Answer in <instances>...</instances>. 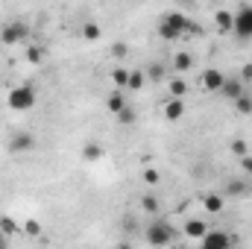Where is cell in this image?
<instances>
[{
	"label": "cell",
	"instance_id": "cell-1",
	"mask_svg": "<svg viewBox=\"0 0 252 249\" xmlns=\"http://www.w3.org/2000/svg\"><path fill=\"white\" fill-rule=\"evenodd\" d=\"M185 30H188V18H185L182 12H167V15L161 18V24H158V35H161L164 41H176V38H182Z\"/></svg>",
	"mask_w": 252,
	"mask_h": 249
},
{
	"label": "cell",
	"instance_id": "cell-2",
	"mask_svg": "<svg viewBox=\"0 0 252 249\" xmlns=\"http://www.w3.org/2000/svg\"><path fill=\"white\" fill-rule=\"evenodd\" d=\"M6 103H9V109L12 112H30L32 106H35V88L32 85H15V88H9V94H6Z\"/></svg>",
	"mask_w": 252,
	"mask_h": 249
},
{
	"label": "cell",
	"instance_id": "cell-3",
	"mask_svg": "<svg viewBox=\"0 0 252 249\" xmlns=\"http://www.w3.org/2000/svg\"><path fill=\"white\" fill-rule=\"evenodd\" d=\"M232 32H235L241 41H250L252 38V3L250 6H241V9L232 15Z\"/></svg>",
	"mask_w": 252,
	"mask_h": 249
},
{
	"label": "cell",
	"instance_id": "cell-4",
	"mask_svg": "<svg viewBox=\"0 0 252 249\" xmlns=\"http://www.w3.org/2000/svg\"><path fill=\"white\" fill-rule=\"evenodd\" d=\"M32 35V30H30V24H24V21H9L3 30H0V41L3 44H21V41H27Z\"/></svg>",
	"mask_w": 252,
	"mask_h": 249
},
{
	"label": "cell",
	"instance_id": "cell-5",
	"mask_svg": "<svg viewBox=\"0 0 252 249\" xmlns=\"http://www.w3.org/2000/svg\"><path fill=\"white\" fill-rule=\"evenodd\" d=\"M147 244H153V247H167V244H173V226L164 223V220L150 223V229H147Z\"/></svg>",
	"mask_w": 252,
	"mask_h": 249
},
{
	"label": "cell",
	"instance_id": "cell-6",
	"mask_svg": "<svg viewBox=\"0 0 252 249\" xmlns=\"http://www.w3.org/2000/svg\"><path fill=\"white\" fill-rule=\"evenodd\" d=\"M32 147H35L32 132H12V135H9V153L21 156V153H30Z\"/></svg>",
	"mask_w": 252,
	"mask_h": 249
},
{
	"label": "cell",
	"instance_id": "cell-7",
	"mask_svg": "<svg viewBox=\"0 0 252 249\" xmlns=\"http://www.w3.org/2000/svg\"><path fill=\"white\" fill-rule=\"evenodd\" d=\"M199 244H202L205 249H226V247H232L235 241H232L226 232H211V229H208V232L199 238Z\"/></svg>",
	"mask_w": 252,
	"mask_h": 249
},
{
	"label": "cell",
	"instance_id": "cell-8",
	"mask_svg": "<svg viewBox=\"0 0 252 249\" xmlns=\"http://www.w3.org/2000/svg\"><path fill=\"white\" fill-rule=\"evenodd\" d=\"M223 79H226V76H223L217 67H208V70H202V79H199V82H202V88H205V91H220Z\"/></svg>",
	"mask_w": 252,
	"mask_h": 249
},
{
	"label": "cell",
	"instance_id": "cell-9",
	"mask_svg": "<svg viewBox=\"0 0 252 249\" xmlns=\"http://www.w3.org/2000/svg\"><path fill=\"white\" fill-rule=\"evenodd\" d=\"M220 94H223V97H229V100H238V97L244 94V79H223Z\"/></svg>",
	"mask_w": 252,
	"mask_h": 249
},
{
	"label": "cell",
	"instance_id": "cell-10",
	"mask_svg": "<svg viewBox=\"0 0 252 249\" xmlns=\"http://www.w3.org/2000/svg\"><path fill=\"white\" fill-rule=\"evenodd\" d=\"M185 115V103H182V97H173L167 106H164V118L167 121H179Z\"/></svg>",
	"mask_w": 252,
	"mask_h": 249
},
{
	"label": "cell",
	"instance_id": "cell-11",
	"mask_svg": "<svg viewBox=\"0 0 252 249\" xmlns=\"http://www.w3.org/2000/svg\"><path fill=\"white\" fill-rule=\"evenodd\" d=\"M205 232H208V226H205V223H199V220H190L188 226H185V235H188V238H196V241H199Z\"/></svg>",
	"mask_w": 252,
	"mask_h": 249
},
{
	"label": "cell",
	"instance_id": "cell-12",
	"mask_svg": "<svg viewBox=\"0 0 252 249\" xmlns=\"http://www.w3.org/2000/svg\"><path fill=\"white\" fill-rule=\"evenodd\" d=\"M126 88H129V91H138V88H144V73H141V70H129Z\"/></svg>",
	"mask_w": 252,
	"mask_h": 249
},
{
	"label": "cell",
	"instance_id": "cell-13",
	"mask_svg": "<svg viewBox=\"0 0 252 249\" xmlns=\"http://www.w3.org/2000/svg\"><path fill=\"white\" fill-rule=\"evenodd\" d=\"M217 30L232 32V12H217Z\"/></svg>",
	"mask_w": 252,
	"mask_h": 249
},
{
	"label": "cell",
	"instance_id": "cell-14",
	"mask_svg": "<svg viewBox=\"0 0 252 249\" xmlns=\"http://www.w3.org/2000/svg\"><path fill=\"white\" fill-rule=\"evenodd\" d=\"M100 35H103V30H100L97 24H85V27H82V38H85V41H97Z\"/></svg>",
	"mask_w": 252,
	"mask_h": 249
},
{
	"label": "cell",
	"instance_id": "cell-15",
	"mask_svg": "<svg viewBox=\"0 0 252 249\" xmlns=\"http://www.w3.org/2000/svg\"><path fill=\"white\" fill-rule=\"evenodd\" d=\"M190 62H193L190 53H176V56H173V67H176V70H188Z\"/></svg>",
	"mask_w": 252,
	"mask_h": 249
},
{
	"label": "cell",
	"instance_id": "cell-16",
	"mask_svg": "<svg viewBox=\"0 0 252 249\" xmlns=\"http://www.w3.org/2000/svg\"><path fill=\"white\" fill-rule=\"evenodd\" d=\"M235 106H238V112H241V115H250V112H252V97H250V94H241V97L235 100Z\"/></svg>",
	"mask_w": 252,
	"mask_h": 249
},
{
	"label": "cell",
	"instance_id": "cell-17",
	"mask_svg": "<svg viewBox=\"0 0 252 249\" xmlns=\"http://www.w3.org/2000/svg\"><path fill=\"white\" fill-rule=\"evenodd\" d=\"M124 109H126L124 97H121V94H112V97H109V112H115V115H121Z\"/></svg>",
	"mask_w": 252,
	"mask_h": 249
},
{
	"label": "cell",
	"instance_id": "cell-18",
	"mask_svg": "<svg viewBox=\"0 0 252 249\" xmlns=\"http://www.w3.org/2000/svg\"><path fill=\"white\" fill-rule=\"evenodd\" d=\"M205 208L214 214V211H220L223 208V196H217V193H211V196H205Z\"/></svg>",
	"mask_w": 252,
	"mask_h": 249
},
{
	"label": "cell",
	"instance_id": "cell-19",
	"mask_svg": "<svg viewBox=\"0 0 252 249\" xmlns=\"http://www.w3.org/2000/svg\"><path fill=\"white\" fill-rule=\"evenodd\" d=\"M167 88H170V94H173V97H182V94L188 91V85H185V79H173V82H170Z\"/></svg>",
	"mask_w": 252,
	"mask_h": 249
},
{
	"label": "cell",
	"instance_id": "cell-20",
	"mask_svg": "<svg viewBox=\"0 0 252 249\" xmlns=\"http://www.w3.org/2000/svg\"><path fill=\"white\" fill-rule=\"evenodd\" d=\"M100 156H103V147H100V144H88V147H85V158H88V161H94V158H100Z\"/></svg>",
	"mask_w": 252,
	"mask_h": 249
},
{
	"label": "cell",
	"instance_id": "cell-21",
	"mask_svg": "<svg viewBox=\"0 0 252 249\" xmlns=\"http://www.w3.org/2000/svg\"><path fill=\"white\" fill-rule=\"evenodd\" d=\"M226 190H229V193H232V196H241V193H247V185H244V182H238V179H235V182H229V185H226Z\"/></svg>",
	"mask_w": 252,
	"mask_h": 249
},
{
	"label": "cell",
	"instance_id": "cell-22",
	"mask_svg": "<svg viewBox=\"0 0 252 249\" xmlns=\"http://www.w3.org/2000/svg\"><path fill=\"white\" fill-rule=\"evenodd\" d=\"M27 56H30V62H41V59H44V50H41V47H30V50H27Z\"/></svg>",
	"mask_w": 252,
	"mask_h": 249
},
{
	"label": "cell",
	"instance_id": "cell-23",
	"mask_svg": "<svg viewBox=\"0 0 252 249\" xmlns=\"http://www.w3.org/2000/svg\"><path fill=\"white\" fill-rule=\"evenodd\" d=\"M126 79H129V70H126V67H118V70H115V82H118L121 88H126Z\"/></svg>",
	"mask_w": 252,
	"mask_h": 249
},
{
	"label": "cell",
	"instance_id": "cell-24",
	"mask_svg": "<svg viewBox=\"0 0 252 249\" xmlns=\"http://www.w3.org/2000/svg\"><path fill=\"white\" fill-rule=\"evenodd\" d=\"M141 205H144V211H156V208H158V199H153V196H144V199H141Z\"/></svg>",
	"mask_w": 252,
	"mask_h": 249
},
{
	"label": "cell",
	"instance_id": "cell-25",
	"mask_svg": "<svg viewBox=\"0 0 252 249\" xmlns=\"http://www.w3.org/2000/svg\"><path fill=\"white\" fill-rule=\"evenodd\" d=\"M15 229H18V226H15L12 220H0V232H3V235H12Z\"/></svg>",
	"mask_w": 252,
	"mask_h": 249
},
{
	"label": "cell",
	"instance_id": "cell-26",
	"mask_svg": "<svg viewBox=\"0 0 252 249\" xmlns=\"http://www.w3.org/2000/svg\"><path fill=\"white\" fill-rule=\"evenodd\" d=\"M161 76H164V67L161 64H153L150 67V79H161Z\"/></svg>",
	"mask_w": 252,
	"mask_h": 249
},
{
	"label": "cell",
	"instance_id": "cell-27",
	"mask_svg": "<svg viewBox=\"0 0 252 249\" xmlns=\"http://www.w3.org/2000/svg\"><path fill=\"white\" fill-rule=\"evenodd\" d=\"M144 182H147V185H156V182H158V173H156V170H144Z\"/></svg>",
	"mask_w": 252,
	"mask_h": 249
},
{
	"label": "cell",
	"instance_id": "cell-28",
	"mask_svg": "<svg viewBox=\"0 0 252 249\" xmlns=\"http://www.w3.org/2000/svg\"><path fill=\"white\" fill-rule=\"evenodd\" d=\"M112 53H115V59H124V56H126V44H115V47H112Z\"/></svg>",
	"mask_w": 252,
	"mask_h": 249
},
{
	"label": "cell",
	"instance_id": "cell-29",
	"mask_svg": "<svg viewBox=\"0 0 252 249\" xmlns=\"http://www.w3.org/2000/svg\"><path fill=\"white\" fill-rule=\"evenodd\" d=\"M238 156H247V144H241V141H235V147H232Z\"/></svg>",
	"mask_w": 252,
	"mask_h": 249
},
{
	"label": "cell",
	"instance_id": "cell-30",
	"mask_svg": "<svg viewBox=\"0 0 252 249\" xmlns=\"http://www.w3.org/2000/svg\"><path fill=\"white\" fill-rule=\"evenodd\" d=\"M27 235H38V223L30 220V223H27Z\"/></svg>",
	"mask_w": 252,
	"mask_h": 249
},
{
	"label": "cell",
	"instance_id": "cell-31",
	"mask_svg": "<svg viewBox=\"0 0 252 249\" xmlns=\"http://www.w3.org/2000/svg\"><path fill=\"white\" fill-rule=\"evenodd\" d=\"M241 158H244V170H252V158L250 156H241Z\"/></svg>",
	"mask_w": 252,
	"mask_h": 249
}]
</instances>
